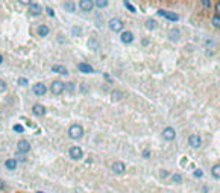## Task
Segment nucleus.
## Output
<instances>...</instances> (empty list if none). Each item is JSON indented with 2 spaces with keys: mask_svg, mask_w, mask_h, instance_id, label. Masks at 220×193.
Listing matches in <instances>:
<instances>
[{
  "mask_svg": "<svg viewBox=\"0 0 220 193\" xmlns=\"http://www.w3.org/2000/svg\"><path fill=\"white\" fill-rule=\"evenodd\" d=\"M32 112L36 116V117H44L46 116V106L41 105V104H35L34 106H32Z\"/></svg>",
  "mask_w": 220,
  "mask_h": 193,
  "instance_id": "f8f14e48",
  "label": "nucleus"
},
{
  "mask_svg": "<svg viewBox=\"0 0 220 193\" xmlns=\"http://www.w3.org/2000/svg\"><path fill=\"white\" fill-rule=\"evenodd\" d=\"M157 26H158L157 20H147V21H146V28H147L149 30H153V29H157Z\"/></svg>",
  "mask_w": 220,
  "mask_h": 193,
  "instance_id": "393cba45",
  "label": "nucleus"
},
{
  "mask_svg": "<svg viewBox=\"0 0 220 193\" xmlns=\"http://www.w3.org/2000/svg\"><path fill=\"white\" fill-rule=\"evenodd\" d=\"M123 98V93L120 91V90H114V91L111 93V99L112 100H120Z\"/></svg>",
  "mask_w": 220,
  "mask_h": 193,
  "instance_id": "b1692460",
  "label": "nucleus"
},
{
  "mask_svg": "<svg viewBox=\"0 0 220 193\" xmlns=\"http://www.w3.org/2000/svg\"><path fill=\"white\" fill-rule=\"evenodd\" d=\"M94 6V2H91V0H80L79 2V8L84 11V12H90L91 9Z\"/></svg>",
  "mask_w": 220,
  "mask_h": 193,
  "instance_id": "4468645a",
  "label": "nucleus"
},
{
  "mask_svg": "<svg viewBox=\"0 0 220 193\" xmlns=\"http://www.w3.org/2000/svg\"><path fill=\"white\" fill-rule=\"evenodd\" d=\"M36 34H38V37H41V38H44V37H47L50 34V29L47 24H40L38 28H36Z\"/></svg>",
  "mask_w": 220,
  "mask_h": 193,
  "instance_id": "dca6fc26",
  "label": "nucleus"
},
{
  "mask_svg": "<svg viewBox=\"0 0 220 193\" xmlns=\"http://www.w3.org/2000/svg\"><path fill=\"white\" fill-rule=\"evenodd\" d=\"M50 91L53 94H62L64 93V82L62 81H53L50 85Z\"/></svg>",
  "mask_w": 220,
  "mask_h": 193,
  "instance_id": "6e6552de",
  "label": "nucleus"
},
{
  "mask_svg": "<svg viewBox=\"0 0 220 193\" xmlns=\"http://www.w3.org/2000/svg\"><path fill=\"white\" fill-rule=\"evenodd\" d=\"M28 84H29V81H28L26 78H20V79H18V85H21V87H26Z\"/></svg>",
  "mask_w": 220,
  "mask_h": 193,
  "instance_id": "473e14b6",
  "label": "nucleus"
},
{
  "mask_svg": "<svg viewBox=\"0 0 220 193\" xmlns=\"http://www.w3.org/2000/svg\"><path fill=\"white\" fill-rule=\"evenodd\" d=\"M52 72L58 73V74H64V76H67V74H68V70L65 68V66H62V64H55V66L52 67Z\"/></svg>",
  "mask_w": 220,
  "mask_h": 193,
  "instance_id": "f3484780",
  "label": "nucleus"
},
{
  "mask_svg": "<svg viewBox=\"0 0 220 193\" xmlns=\"http://www.w3.org/2000/svg\"><path fill=\"white\" fill-rule=\"evenodd\" d=\"M125 170H126V166H125V163H121V161H114L111 164V172L115 173V175L125 173Z\"/></svg>",
  "mask_w": 220,
  "mask_h": 193,
  "instance_id": "39448f33",
  "label": "nucleus"
},
{
  "mask_svg": "<svg viewBox=\"0 0 220 193\" xmlns=\"http://www.w3.org/2000/svg\"><path fill=\"white\" fill-rule=\"evenodd\" d=\"M17 151L18 154H28L30 151V143L28 140H20L17 143Z\"/></svg>",
  "mask_w": 220,
  "mask_h": 193,
  "instance_id": "9d476101",
  "label": "nucleus"
},
{
  "mask_svg": "<svg viewBox=\"0 0 220 193\" xmlns=\"http://www.w3.org/2000/svg\"><path fill=\"white\" fill-rule=\"evenodd\" d=\"M68 155H70V158L74 160V161H79V160L84 158V151L79 146H72L68 149Z\"/></svg>",
  "mask_w": 220,
  "mask_h": 193,
  "instance_id": "f03ea898",
  "label": "nucleus"
},
{
  "mask_svg": "<svg viewBox=\"0 0 220 193\" xmlns=\"http://www.w3.org/2000/svg\"><path fill=\"white\" fill-rule=\"evenodd\" d=\"M200 5H202V6H205V8H210L211 6V2H208V0H202Z\"/></svg>",
  "mask_w": 220,
  "mask_h": 193,
  "instance_id": "4c0bfd02",
  "label": "nucleus"
},
{
  "mask_svg": "<svg viewBox=\"0 0 220 193\" xmlns=\"http://www.w3.org/2000/svg\"><path fill=\"white\" fill-rule=\"evenodd\" d=\"M79 88H80V93H82V94H88L90 93V85L87 82H82L79 85Z\"/></svg>",
  "mask_w": 220,
  "mask_h": 193,
  "instance_id": "a878e982",
  "label": "nucleus"
},
{
  "mask_svg": "<svg viewBox=\"0 0 220 193\" xmlns=\"http://www.w3.org/2000/svg\"><path fill=\"white\" fill-rule=\"evenodd\" d=\"M214 11H216V15H219V17H220V2L216 3V6H214Z\"/></svg>",
  "mask_w": 220,
  "mask_h": 193,
  "instance_id": "c9c22d12",
  "label": "nucleus"
},
{
  "mask_svg": "<svg viewBox=\"0 0 220 193\" xmlns=\"http://www.w3.org/2000/svg\"><path fill=\"white\" fill-rule=\"evenodd\" d=\"M88 47L91 50H97L99 49V41L96 40V38H90L88 40Z\"/></svg>",
  "mask_w": 220,
  "mask_h": 193,
  "instance_id": "4be33fe9",
  "label": "nucleus"
},
{
  "mask_svg": "<svg viewBox=\"0 0 220 193\" xmlns=\"http://www.w3.org/2000/svg\"><path fill=\"white\" fill-rule=\"evenodd\" d=\"M46 11H47V14H49L50 17H55V12L52 11V8H46Z\"/></svg>",
  "mask_w": 220,
  "mask_h": 193,
  "instance_id": "ea45409f",
  "label": "nucleus"
},
{
  "mask_svg": "<svg viewBox=\"0 0 220 193\" xmlns=\"http://www.w3.org/2000/svg\"><path fill=\"white\" fill-rule=\"evenodd\" d=\"M74 90H76V85H74V82H67V84H64V91H65V93L73 94Z\"/></svg>",
  "mask_w": 220,
  "mask_h": 193,
  "instance_id": "aec40b11",
  "label": "nucleus"
},
{
  "mask_svg": "<svg viewBox=\"0 0 220 193\" xmlns=\"http://www.w3.org/2000/svg\"><path fill=\"white\" fill-rule=\"evenodd\" d=\"M80 32H82V29H80L79 26H73V29H72L73 35H80Z\"/></svg>",
  "mask_w": 220,
  "mask_h": 193,
  "instance_id": "2f4dec72",
  "label": "nucleus"
},
{
  "mask_svg": "<svg viewBox=\"0 0 220 193\" xmlns=\"http://www.w3.org/2000/svg\"><path fill=\"white\" fill-rule=\"evenodd\" d=\"M14 131H15V132H18V134H21V132L24 131V128L21 126V125H14Z\"/></svg>",
  "mask_w": 220,
  "mask_h": 193,
  "instance_id": "72a5a7b5",
  "label": "nucleus"
},
{
  "mask_svg": "<svg viewBox=\"0 0 220 193\" xmlns=\"http://www.w3.org/2000/svg\"><path fill=\"white\" fill-rule=\"evenodd\" d=\"M76 5H74L73 2H64V9L67 11V12H74V11H76Z\"/></svg>",
  "mask_w": 220,
  "mask_h": 193,
  "instance_id": "412c9836",
  "label": "nucleus"
},
{
  "mask_svg": "<svg viewBox=\"0 0 220 193\" xmlns=\"http://www.w3.org/2000/svg\"><path fill=\"white\" fill-rule=\"evenodd\" d=\"M6 88H8L6 82H5L3 79H0V93H5V91H6Z\"/></svg>",
  "mask_w": 220,
  "mask_h": 193,
  "instance_id": "c85d7f7f",
  "label": "nucleus"
},
{
  "mask_svg": "<svg viewBox=\"0 0 220 193\" xmlns=\"http://www.w3.org/2000/svg\"><path fill=\"white\" fill-rule=\"evenodd\" d=\"M171 178H173V181H175V183H178V184L182 183V176H181L179 173H175L173 176H171Z\"/></svg>",
  "mask_w": 220,
  "mask_h": 193,
  "instance_id": "c756f323",
  "label": "nucleus"
},
{
  "mask_svg": "<svg viewBox=\"0 0 220 193\" xmlns=\"http://www.w3.org/2000/svg\"><path fill=\"white\" fill-rule=\"evenodd\" d=\"M205 44H207V47H216V41L214 40H207Z\"/></svg>",
  "mask_w": 220,
  "mask_h": 193,
  "instance_id": "f704fd0d",
  "label": "nucleus"
},
{
  "mask_svg": "<svg viewBox=\"0 0 220 193\" xmlns=\"http://www.w3.org/2000/svg\"><path fill=\"white\" fill-rule=\"evenodd\" d=\"M68 135H70V138H73V140H80V138L84 137V128L80 125H78V123H74V125H72L68 128Z\"/></svg>",
  "mask_w": 220,
  "mask_h": 193,
  "instance_id": "f257e3e1",
  "label": "nucleus"
},
{
  "mask_svg": "<svg viewBox=\"0 0 220 193\" xmlns=\"http://www.w3.org/2000/svg\"><path fill=\"white\" fill-rule=\"evenodd\" d=\"M211 175H213L216 179H220V164L213 166V169H211Z\"/></svg>",
  "mask_w": 220,
  "mask_h": 193,
  "instance_id": "5701e85b",
  "label": "nucleus"
},
{
  "mask_svg": "<svg viewBox=\"0 0 220 193\" xmlns=\"http://www.w3.org/2000/svg\"><path fill=\"white\" fill-rule=\"evenodd\" d=\"M169 38L171 40V41H178L179 38H181V30L179 29H170L169 30Z\"/></svg>",
  "mask_w": 220,
  "mask_h": 193,
  "instance_id": "a211bd4d",
  "label": "nucleus"
},
{
  "mask_svg": "<svg viewBox=\"0 0 220 193\" xmlns=\"http://www.w3.org/2000/svg\"><path fill=\"white\" fill-rule=\"evenodd\" d=\"M5 167L8 170H15L17 169V160L15 158H8L6 161H5Z\"/></svg>",
  "mask_w": 220,
  "mask_h": 193,
  "instance_id": "6ab92c4d",
  "label": "nucleus"
},
{
  "mask_svg": "<svg viewBox=\"0 0 220 193\" xmlns=\"http://www.w3.org/2000/svg\"><path fill=\"white\" fill-rule=\"evenodd\" d=\"M143 158H150V151L149 149H144L143 151Z\"/></svg>",
  "mask_w": 220,
  "mask_h": 193,
  "instance_id": "e433bc0d",
  "label": "nucleus"
},
{
  "mask_svg": "<svg viewBox=\"0 0 220 193\" xmlns=\"http://www.w3.org/2000/svg\"><path fill=\"white\" fill-rule=\"evenodd\" d=\"M123 5H125V8H128V11H131V12H135V8L131 5V2H123Z\"/></svg>",
  "mask_w": 220,
  "mask_h": 193,
  "instance_id": "7c9ffc66",
  "label": "nucleus"
},
{
  "mask_svg": "<svg viewBox=\"0 0 220 193\" xmlns=\"http://www.w3.org/2000/svg\"><path fill=\"white\" fill-rule=\"evenodd\" d=\"M158 15H161V17H165L169 21H178L179 20V15L178 14H175V12H171V11H164V9H159Z\"/></svg>",
  "mask_w": 220,
  "mask_h": 193,
  "instance_id": "423d86ee",
  "label": "nucleus"
},
{
  "mask_svg": "<svg viewBox=\"0 0 220 193\" xmlns=\"http://www.w3.org/2000/svg\"><path fill=\"white\" fill-rule=\"evenodd\" d=\"M120 40H121L123 44H131V43L134 41V34L131 30H125V32H121Z\"/></svg>",
  "mask_w": 220,
  "mask_h": 193,
  "instance_id": "ddd939ff",
  "label": "nucleus"
},
{
  "mask_svg": "<svg viewBox=\"0 0 220 193\" xmlns=\"http://www.w3.org/2000/svg\"><path fill=\"white\" fill-rule=\"evenodd\" d=\"M32 91H34L35 96H44L47 93V87L43 82H36L34 87H32Z\"/></svg>",
  "mask_w": 220,
  "mask_h": 193,
  "instance_id": "1a4fd4ad",
  "label": "nucleus"
},
{
  "mask_svg": "<svg viewBox=\"0 0 220 193\" xmlns=\"http://www.w3.org/2000/svg\"><path fill=\"white\" fill-rule=\"evenodd\" d=\"M193 175H194L196 178H200V176L203 175V172H202V170H194V173H193Z\"/></svg>",
  "mask_w": 220,
  "mask_h": 193,
  "instance_id": "58836bf2",
  "label": "nucleus"
},
{
  "mask_svg": "<svg viewBox=\"0 0 220 193\" xmlns=\"http://www.w3.org/2000/svg\"><path fill=\"white\" fill-rule=\"evenodd\" d=\"M2 62H3V56H2V55H0V64H2Z\"/></svg>",
  "mask_w": 220,
  "mask_h": 193,
  "instance_id": "79ce46f5",
  "label": "nucleus"
},
{
  "mask_svg": "<svg viewBox=\"0 0 220 193\" xmlns=\"http://www.w3.org/2000/svg\"><path fill=\"white\" fill-rule=\"evenodd\" d=\"M149 44V40L147 38H143V46H147Z\"/></svg>",
  "mask_w": 220,
  "mask_h": 193,
  "instance_id": "a19ab883",
  "label": "nucleus"
},
{
  "mask_svg": "<svg viewBox=\"0 0 220 193\" xmlns=\"http://www.w3.org/2000/svg\"><path fill=\"white\" fill-rule=\"evenodd\" d=\"M188 144H190V148H193V149H199L202 146L200 135H197V134H191V135L188 137Z\"/></svg>",
  "mask_w": 220,
  "mask_h": 193,
  "instance_id": "20e7f679",
  "label": "nucleus"
},
{
  "mask_svg": "<svg viewBox=\"0 0 220 193\" xmlns=\"http://www.w3.org/2000/svg\"><path fill=\"white\" fill-rule=\"evenodd\" d=\"M211 23H213V26L216 29H220V17L219 15H214V17L211 18Z\"/></svg>",
  "mask_w": 220,
  "mask_h": 193,
  "instance_id": "cd10ccee",
  "label": "nucleus"
},
{
  "mask_svg": "<svg viewBox=\"0 0 220 193\" xmlns=\"http://www.w3.org/2000/svg\"><path fill=\"white\" fill-rule=\"evenodd\" d=\"M36 193H43V192H36Z\"/></svg>",
  "mask_w": 220,
  "mask_h": 193,
  "instance_id": "37998d69",
  "label": "nucleus"
},
{
  "mask_svg": "<svg viewBox=\"0 0 220 193\" xmlns=\"http://www.w3.org/2000/svg\"><path fill=\"white\" fill-rule=\"evenodd\" d=\"M108 26L112 32H121L123 30V21L120 18H111L108 21Z\"/></svg>",
  "mask_w": 220,
  "mask_h": 193,
  "instance_id": "7ed1b4c3",
  "label": "nucleus"
},
{
  "mask_svg": "<svg viewBox=\"0 0 220 193\" xmlns=\"http://www.w3.org/2000/svg\"><path fill=\"white\" fill-rule=\"evenodd\" d=\"M41 12H43V8L40 3H29V14L32 17H38V15H41Z\"/></svg>",
  "mask_w": 220,
  "mask_h": 193,
  "instance_id": "9b49d317",
  "label": "nucleus"
},
{
  "mask_svg": "<svg viewBox=\"0 0 220 193\" xmlns=\"http://www.w3.org/2000/svg\"><path fill=\"white\" fill-rule=\"evenodd\" d=\"M163 138L165 142H173L176 138V131L173 129V128L167 126L165 129H163Z\"/></svg>",
  "mask_w": 220,
  "mask_h": 193,
  "instance_id": "0eeeda50",
  "label": "nucleus"
},
{
  "mask_svg": "<svg viewBox=\"0 0 220 193\" xmlns=\"http://www.w3.org/2000/svg\"><path fill=\"white\" fill-rule=\"evenodd\" d=\"M78 70H79L80 73H87V74L94 73V68L91 67L90 64H87V62H79V64H78Z\"/></svg>",
  "mask_w": 220,
  "mask_h": 193,
  "instance_id": "2eb2a0df",
  "label": "nucleus"
},
{
  "mask_svg": "<svg viewBox=\"0 0 220 193\" xmlns=\"http://www.w3.org/2000/svg\"><path fill=\"white\" fill-rule=\"evenodd\" d=\"M94 6H97V8H100V9H103V8L108 6V2H106V0H96V2H94Z\"/></svg>",
  "mask_w": 220,
  "mask_h": 193,
  "instance_id": "bb28decb",
  "label": "nucleus"
}]
</instances>
